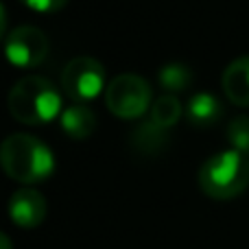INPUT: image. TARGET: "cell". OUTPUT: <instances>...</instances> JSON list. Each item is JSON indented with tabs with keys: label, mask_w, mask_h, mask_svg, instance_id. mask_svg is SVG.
<instances>
[{
	"label": "cell",
	"mask_w": 249,
	"mask_h": 249,
	"mask_svg": "<svg viewBox=\"0 0 249 249\" xmlns=\"http://www.w3.org/2000/svg\"><path fill=\"white\" fill-rule=\"evenodd\" d=\"M0 166L7 177L20 184H39L55 171V158L48 144L29 133H11L0 144Z\"/></svg>",
	"instance_id": "cell-1"
},
{
	"label": "cell",
	"mask_w": 249,
	"mask_h": 249,
	"mask_svg": "<svg viewBox=\"0 0 249 249\" xmlns=\"http://www.w3.org/2000/svg\"><path fill=\"white\" fill-rule=\"evenodd\" d=\"M7 105L11 116L24 124H46L61 116V94L46 77L31 74L9 90Z\"/></svg>",
	"instance_id": "cell-2"
},
{
	"label": "cell",
	"mask_w": 249,
	"mask_h": 249,
	"mask_svg": "<svg viewBox=\"0 0 249 249\" xmlns=\"http://www.w3.org/2000/svg\"><path fill=\"white\" fill-rule=\"evenodd\" d=\"M249 184V160L238 151H221L206 160L199 171V186L212 199H234Z\"/></svg>",
	"instance_id": "cell-3"
},
{
	"label": "cell",
	"mask_w": 249,
	"mask_h": 249,
	"mask_svg": "<svg viewBox=\"0 0 249 249\" xmlns=\"http://www.w3.org/2000/svg\"><path fill=\"white\" fill-rule=\"evenodd\" d=\"M105 103L123 121L140 118L151 105V86L138 74H118L105 88Z\"/></svg>",
	"instance_id": "cell-4"
},
{
	"label": "cell",
	"mask_w": 249,
	"mask_h": 249,
	"mask_svg": "<svg viewBox=\"0 0 249 249\" xmlns=\"http://www.w3.org/2000/svg\"><path fill=\"white\" fill-rule=\"evenodd\" d=\"M61 88L77 103L94 101L105 88V70L94 57H74L61 70Z\"/></svg>",
	"instance_id": "cell-5"
},
{
	"label": "cell",
	"mask_w": 249,
	"mask_h": 249,
	"mask_svg": "<svg viewBox=\"0 0 249 249\" xmlns=\"http://www.w3.org/2000/svg\"><path fill=\"white\" fill-rule=\"evenodd\" d=\"M48 37L42 29L22 24L4 39V55L9 64L18 68H37L48 55Z\"/></svg>",
	"instance_id": "cell-6"
},
{
	"label": "cell",
	"mask_w": 249,
	"mask_h": 249,
	"mask_svg": "<svg viewBox=\"0 0 249 249\" xmlns=\"http://www.w3.org/2000/svg\"><path fill=\"white\" fill-rule=\"evenodd\" d=\"M9 219L18 228H37L46 219V199L35 188H20L9 199Z\"/></svg>",
	"instance_id": "cell-7"
},
{
	"label": "cell",
	"mask_w": 249,
	"mask_h": 249,
	"mask_svg": "<svg viewBox=\"0 0 249 249\" xmlns=\"http://www.w3.org/2000/svg\"><path fill=\"white\" fill-rule=\"evenodd\" d=\"M223 92L234 105H249V55L238 57L223 72Z\"/></svg>",
	"instance_id": "cell-8"
},
{
	"label": "cell",
	"mask_w": 249,
	"mask_h": 249,
	"mask_svg": "<svg viewBox=\"0 0 249 249\" xmlns=\"http://www.w3.org/2000/svg\"><path fill=\"white\" fill-rule=\"evenodd\" d=\"M59 123H61V129H64L72 140H86L96 129L94 112L81 103H74V105H70V107H66L59 116Z\"/></svg>",
	"instance_id": "cell-9"
},
{
	"label": "cell",
	"mask_w": 249,
	"mask_h": 249,
	"mask_svg": "<svg viewBox=\"0 0 249 249\" xmlns=\"http://www.w3.org/2000/svg\"><path fill=\"white\" fill-rule=\"evenodd\" d=\"M168 144V129L158 127L153 121L140 123L131 133V146L142 155H158Z\"/></svg>",
	"instance_id": "cell-10"
},
{
	"label": "cell",
	"mask_w": 249,
	"mask_h": 249,
	"mask_svg": "<svg viewBox=\"0 0 249 249\" xmlns=\"http://www.w3.org/2000/svg\"><path fill=\"white\" fill-rule=\"evenodd\" d=\"M186 114H188V121L193 124L206 127V124H212L219 121L221 114H223V107H221V101L216 99L214 94L199 92V94H195L193 99L188 101Z\"/></svg>",
	"instance_id": "cell-11"
},
{
	"label": "cell",
	"mask_w": 249,
	"mask_h": 249,
	"mask_svg": "<svg viewBox=\"0 0 249 249\" xmlns=\"http://www.w3.org/2000/svg\"><path fill=\"white\" fill-rule=\"evenodd\" d=\"M181 118V103L177 96L173 94H164L158 101H153L151 105V118L158 127L162 129H171L173 124H177V121Z\"/></svg>",
	"instance_id": "cell-12"
},
{
	"label": "cell",
	"mask_w": 249,
	"mask_h": 249,
	"mask_svg": "<svg viewBox=\"0 0 249 249\" xmlns=\"http://www.w3.org/2000/svg\"><path fill=\"white\" fill-rule=\"evenodd\" d=\"M158 81L166 92H181L190 86L193 72L184 64H166L158 72Z\"/></svg>",
	"instance_id": "cell-13"
},
{
	"label": "cell",
	"mask_w": 249,
	"mask_h": 249,
	"mask_svg": "<svg viewBox=\"0 0 249 249\" xmlns=\"http://www.w3.org/2000/svg\"><path fill=\"white\" fill-rule=\"evenodd\" d=\"M228 140L234 151L243 155L249 153V116H236L228 124Z\"/></svg>",
	"instance_id": "cell-14"
},
{
	"label": "cell",
	"mask_w": 249,
	"mask_h": 249,
	"mask_svg": "<svg viewBox=\"0 0 249 249\" xmlns=\"http://www.w3.org/2000/svg\"><path fill=\"white\" fill-rule=\"evenodd\" d=\"M20 2L37 13H55V11H59L68 0H20Z\"/></svg>",
	"instance_id": "cell-15"
},
{
	"label": "cell",
	"mask_w": 249,
	"mask_h": 249,
	"mask_svg": "<svg viewBox=\"0 0 249 249\" xmlns=\"http://www.w3.org/2000/svg\"><path fill=\"white\" fill-rule=\"evenodd\" d=\"M4 31H7V11H4L2 2H0V42L4 37Z\"/></svg>",
	"instance_id": "cell-16"
},
{
	"label": "cell",
	"mask_w": 249,
	"mask_h": 249,
	"mask_svg": "<svg viewBox=\"0 0 249 249\" xmlns=\"http://www.w3.org/2000/svg\"><path fill=\"white\" fill-rule=\"evenodd\" d=\"M0 249H13L9 236H7V234H2V232H0Z\"/></svg>",
	"instance_id": "cell-17"
}]
</instances>
